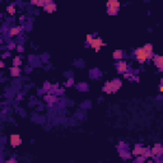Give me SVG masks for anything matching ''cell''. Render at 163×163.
<instances>
[{
  "instance_id": "1",
  "label": "cell",
  "mask_w": 163,
  "mask_h": 163,
  "mask_svg": "<svg viewBox=\"0 0 163 163\" xmlns=\"http://www.w3.org/2000/svg\"><path fill=\"white\" fill-rule=\"evenodd\" d=\"M122 87V80L121 79H112L105 83L103 86V92L106 94H112V93H117L118 89Z\"/></svg>"
},
{
  "instance_id": "2",
  "label": "cell",
  "mask_w": 163,
  "mask_h": 163,
  "mask_svg": "<svg viewBox=\"0 0 163 163\" xmlns=\"http://www.w3.org/2000/svg\"><path fill=\"white\" fill-rule=\"evenodd\" d=\"M134 57L136 59V61L139 64H144L153 57V55H149L143 47H138V49L134 50Z\"/></svg>"
},
{
  "instance_id": "3",
  "label": "cell",
  "mask_w": 163,
  "mask_h": 163,
  "mask_svg": "<svg viewBox=\"0 0 163 163\" xmlns=\"http://www.w3.org/2000/svg\"><path fill=\"white\" fill-rule=\"evenodd\" d=\"M120 2L118 0H108L106 3V12L108 15H117L120 12Z\"/></svg>"
},
{
  "instance_id": "4",
  "label": "cell",
  "mask_w": 163,
  "mask_h": 163,
  "mask_svg": "<svg viewBox=\"0 0 163 163\" xmlns=\"http://www.w3.org/2000/svg\"><path fill=\"white\" fill-rule=\"evenodd\" d=\"M88 46H89L91 49H93L96 52H99V50H101L102 47H105V46H106V42H103V39H102L101 37L96 36V37L92 38V41L89 42Z\"/></svg>"
},
{
  "instance_id": "5",
  "label": "cell",
  "mask_w": 163,
  "mask_h": 163,
  "mask_svg": "<svg viewBox=\"0 0 163 163\" xmlns=\"http://www.w3.org/2000/svg\"><path fill=\"white\" fill-rule=\"evenodd\" d=\"M150 153H152V158L154 159H159L163 154V147L160 143H155L153 144V147L150 148Z\"/></svg>"
},
{
  "instance_id": "6",
  "label": "cell",
  "mask_w": 163,
  "mask_h": 163,
  "mask_svg": "<svg viewBox=\"0 0 163 163\" xmlns=\"http://www.w3.org/2000/svg\"><path fill=\"white\" fill-rule=\"evenodd\" d=\"M9 143H10V147L17 148V147H19L20 144H22V138H20L19 134L14 133V134H12L9 136Z\"/></svg>"
},
{
  "instance_id": "7",
  "label": "cell",
  "mask_w": 163,
  "mask_h": 163,
  "mask_svg": "<svg viewBox=\"0 0 163 163\" xmlns=\"http://www.w3.org/2000/svg\"><path fill=\"white\" fill-rule=\"evenodd\" d=\"M116 70H117L118 74H122V75H124L125 73L129 71V64L126 63V61H124V60H120L118 63L116 64Z\"/></svg>"
},
{
  "instance_id": "8",
  "label": "cell",
  "mask_w": 163,
  "mask_h": 163,
  "mask_svg": "<svg viewBox=\"0 0 163 163\" xmlns=\"http://www.w3.org/2000/svg\"><path fill=\"white\" fill-rule=\"evenodd\" d=\"M42 9H44L46 13L51 14V13H55V12L57 10V5H56V3L51 2V0H47V3L45 4V7H44Z\"/></svg>"
},
{
  "instance_id": "9",
  "label": "cell",
  "mask_w": 163,
  "mask_h": 163,
  "mask_svg": "<svg viewBox=\"0 0 163 163\" xmlns=\"http://www.w3.org/2000/svg\"><path fill=\"white\" fill-rule=\"evenodd\" d=\"M152 59H153V64L157 66V69L159 71H162L163 70V57L160 55H153Z\"/></svg>"
},
{
  "instance_id": "10",
  "label": "cell",
  "mask_w": 163,
  "mask_h": 163,
  "mask_svg": "<svg viewBox=\"0 0 163 163\" xmlns=\"http://www.w3.org/2000/svg\"><path fill=\"white\" fill-rule=\"evenodd\" d=\"M143 150H144V147H143L141 144H135L134 148H133L131 154H133L134 157H140V155L143 154Z\"/></svg>"
},
{
  "instance_id": "11",
  "label": "cell",
  "mask_w": 163,
  "mask_h": 163,
  "mask_svg": "<svg viewBox=\"0 0 163 163\" xmlns=\"http://www.w3.org/2000/svg\"><path fill=\"white\" fill-rule=\"evenodd\" d=\"M22 29H23V27H20V26L12 27V28L9 29V36H10V37H15V36H18L20 32H22Z\"/></svg>"
},
{
  "instance_id": "12",
  "label": "cell",
  "mask_w": 163,
  "mask_h": 163,
  "mask_svg": "<svg viewBox=\"0 0 163 163\" xmlns=\"http://www.w3.org/2000/svg\"><path fill=\"white\" fill-rule=\"evenodd\" d=\"M45 101L47 102L50 106H54L56 102H57V98H56V96H54V94H47V96H45Z\"/></svg>"
},
{
  "instance_id": "13",
  "label": "cell",
  "mask_w": 163,
  "mask_h": 163,
  "mask_svg": "<svg viewBox=\"0 0 163 163\" xmlns=\"http://www.w3.org/2000/svg\"><path fill=\"white\" fill-rule=\"evenodd\" d=\"M10 76H13V78H18V76H20V68L12 66V68H10Z\"/></svg>"
},
{
  "instance_id": "14",
  "label": "cell",
  "mask_w": 163,
  "mask_h": 163,
  "mask_svg": "<svg viewBox=\"0 0 163 163\" xmlns=\"http://www.w3.org/2000/svg\"><path fill=\"white\" fill-rule=\"evenodd\" d=\"M112 57L115 60H122V57H124V52H122V50H115L113 54H112Z\"/></svg>"
},
{
  "instance_id": "15",
  "label": "cell",
  "mask_w": 163,
  "mask_h": 163,
  "mask_svg": "<svg viewBox=\"0 0 163 163\" xmlns=\"http://www.w3.org/2000/svg\"><path fill=\"white\" fill-rule=\"evenodd\" d=\"M46 3H47V0H31V4H32V5L41 7V8H44Z\"/></svg>"
},
{
  "instance_id": "16",
  "label": "cell",
  "mask_w": 163,
  "mask_h": 163,
  "mask_svg": "<svg viewBox=\"0 0 163 163\" xmlns=\"http://www.w3.org/2000/svg\"><path fill=\"white\" fill-rule=\"evenodd\" d=\"M141 157H143V158H145V159H148V158H152L150 148H148V147H144V150H143V154H141Z\"/></svg>"
},
{
  "instance_id": "17",
  "label": "cell",
  "mask_w": 163,
  "mask_h": 163,
  "mask_svg": "<svg viewBox=\"0 0 163 163\" xmlns=\"http://www.w3.org/2000/svg\"><path fill=\"white\" fill-rule=\"evenodd\" d=\"M7 13H8L9 15H14V14L17 13L15 5H14V4H12V5H8V7H7Z\"/></svg>"
},
{
  "instance_id": "18",
  "label": "cell",
  "mask_w": 163,
  "mask_h": 163,
  "mask_svg": "<svg viewBox=\"0 0 163 163\" xmlns=\"http://www.w3.org/2000/svg\"><path fill=\"white\" fill-rule=\"evenodd\" d=\"M20 65H22V59H20L19 56H15V57L13 59V66L20 68Z\"/></svg>"
},
{
  "instance_id": "19",
  "label": "cell",
  "mask_w": 163,
  "mask_h": 163,
  "mask_svg": "<svg viewBox=\"0 0 163 163\" xmlns=\"http://www.w3.org/2000/svg\"><path fill=\"white\" fill-rule=\"evenodd\" d=\"M143 49H144L149 55H154V54H153V45H152V44H145L144 46H143Z\"/></svg>"
},
{
  "instance_id": "20",
  "label": "cell",
  "mask_w": 163,
  "mask_h": 163,
  "mask_svg": "<svg viewBox=\"0 0 163 163\" xmlns=\"http://www.w3.org/2000/svg\"><path fill=\"white\" fill-rule=\"evenodd\" d=\"M74 86V79L73 78H68V80L65 82V87H71Z\"/></svg>"
},
{
  "instance_id": "21",
  "label": "cell",
  "mask_w": 163,
  "mask_h": 163,
  "mask_svg": "<svg viewBox=\"0 0 163 163\" xmlns=\"http://www.w3.org/2000/svg\"><path fill=\"white\" fill-rule=\"evenodd\" d=\"M94 36H92L91 33H88L87 36H86V44H87V46L89 45V42H91V41H92V38H93Z\"/></svg>"
},
{
  "instance_id": "22",
  "label": "cell",
  "mask_w": 163,
  "mask_h": 163,
  "mask_svg": "<svg viewBox=\"0 0 163 163\" xmlns=\"http://www.w3.org/2000/svg\"><path fill=\"white\" fill-rule=\"evenodd\" d=\"M145 162H147V159L143 158L141 155H140V157H136V159H135V163H145Z\"/></svg>"
},
{
  "instance_id": "23",
  "label": "cell",
  "mask_w": 163,
  "mask_h": 163,
  "mask_svg": "<svg viewBox=\"0 0 163 163\" xmlns=\"http://www.w3.org/2000/svg\"><path fill=\"white\" fill-rule=\"evenodd\" d=\"M5 163H17V159L15 158H9V159H7Z\"/></svg>"
},
{
  "instance_id": "24",
  "label": "cell",
  "mask_w": 163,
  "mask_h": 163,
  "mask_svg": "<svg viewBox=\"0 0 163 163\" xmlns=\"http://www.w3.org/2000/svg\"><path fill=\"white\" fill-rule=\"evenodd\" d=\"M17 51H18V52H23V51H24V47L19 45V46H17Z\"/></svg>"
},
{
  "instance_id": "25",
  "label": "cell",
  "mask_w": 163,
  "mask_h": 163,
  "mask_svg": "<svg viewBox=\"0 0 163 163\" xmlns=\"http://www.w3.org/2000/svg\"><path fill=\"white\" fill-rule=\"evenodd\" d=\"M8 49H9V50H12V49H17V46H15V44H9Z\"/></svg>"
},
{
  "instance_id": "26",
  "label": "cell",
  "mask_w": 163,
  "mask_h": 163,
  "mask_svg": "<svg viewBox=\"0 0 163 163\" xmlns=\"http://www.w3.org/2000/svg\"><path fill=\"white\" fill-rule=\"evenodd\" d=\"M5 64H4V61H0V68H4Z\"/></svg>"
},
{
  "instance_id": "27",
  "label": "cell",
  "mask_w": 163,
  "mask_h": 163,
  "mask_svg": "<svg viewBox=\"0 0 163 163\" xmlns=\"http://www.w3.org/2000/svg\"><path fill=\"white\" fill-rule=\"evenodd\" d=\"M8 56H9V52H5V54L3 55V57H8Z\"/></svg>"
},
{
  "instance_id": "28",
  "label": "cell",
  "mask_w": 163,
  "mask_h": 163,
  "mask_svg": "<svg viewBox=\"0 0 163 163\" xmlns=\"http://www.w3.org/2000/svg\"><path fill=\"white\" fill-rule=\"evenodd\" d=\"M159 92H160V93H162V92H163V87H162V84H160V86H159Z\"/></svg>"
}]
</instances>
